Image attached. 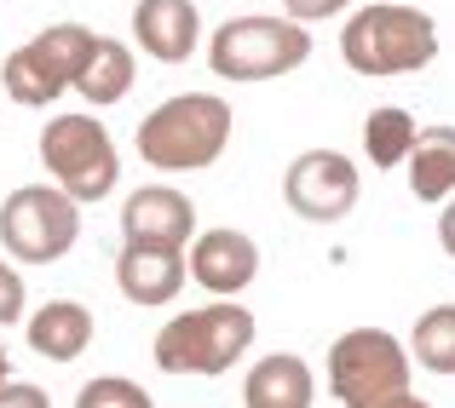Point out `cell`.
<instances>
[{
    "instance_id": "6da1fadb",
    "label": "cell",
    "mask_w": 455,
    "mask_h": 408,
    "mask_svg": "<svg viewBox=\"0 0 455 408\" xmlns=\"http://www.w3.org/2000/svg\"><path fill=\"white\" fill-rule=\"evenodd\" d=\"M231 127L236 115L220 92H179L139 122V155L162 173H196V167H213L225 155Z\"/></svg>"
},
{
    "instance_id": "7a4b0ae2",
    "label": "cell",
    "mask_w": 455,
    "mask_h": 408,
    "mask_svg": "<svg viewBox=\"0 0 455 408\" xmlns=\"http://www.w3.org/2000/svg\"><path fill=\"white\" fill-rule=\"evenodd\" d=\"M340 58L357 75H415L438 58V23L421 6L375 0L340 29Z\"/></svg>"
},
{
    "instance_id": "3957f363",
    "label": "cell",
    "mask_w": 455,
    "mask_h": 408,
    "mask_svg": "<svg viewBox=\"0 0 455 408\" xmlns=\"http://www.w3.org/2000/svg\"><path fill=\"white\" fill-rule=\"evenodd\" d=\"M248 345H254V310L236 299H213V305L179 310L156 333V368L162 374H225Z\"/></svg>"
},
{
    "instance_id": "277c9868",
    "label": "cell",
    "mask_w": 455,
    "mask_h": 408,
    "mask_svg": "<svg viewBox=\"0 0 455 408\" xmlns=\"http://www.w3.org/2000/svg\"><path fill=\"white\" fill-rule=\"evenodd\" d=\"M306 58H311V29L289 18H266V12L220 23L208 41V69L220 81H277L300 69Z\"/></svg>"
},
{
    "instance_id": "5b68a950",
    "label": "cell",
    "mask_w": 455,
    "mask_h": 408,
    "mask_svg": "<svg viewBox=\"0 0 455 408\" xmlns=\"http://www.w3.org/2000/svg\"><path fill=\"white\" fill-rule=\"evenodd\" d=\"M41 161L46 173H52V184L64 190L69 201H104L116 190V178H122V155H116V138L110 127L99 122V115H52V122L41 127Z\"/></svg>"
},
{
    "instance_id": "8992f818",
    "label": "cell",
    "mask_w": 455,
    "mask_h": 408,
    "mask_svg": "<svg viewBox=\"0 0 455 408\" xmlns=\"http://www.w3.org/2000/svg\"><path fill=\"white\" fill-rule=\"evenodd\" d=\"M329 391L340 408H387L410 397V351L387 328H352L329 345Z\"/></svg>"
},
{
    "instance_id": "52a82bcc",
    "label": "cell",
    "mask_w": 455,
    "mask_h": 408,
    "mask_svg": "<svg viewBox=\"0 0 455 408\" xmlns=\"http://www.w3.org/2000/svg\"><path fill=\"white\" fill-rule=\"evenodd\" d=\"M92 41H99V35L81 29V23H52V29H41L35 41H23L18 52H6V69H0L6 98L23 104V110H46V104H58L69 87H76Z\"/></svg>"
},
{
    "instance_id": "ba28073f",
    "label": "cell",
    "mask_w": 455,
    "mask_h": 408,
    "mask_svg": "<svg viewBox=\"0 0 455 408\" xmlns=\"http://www.w3.org/2000/svg\"><path fill=\"white\" fill-rule=\"evenodd\" d=\"M81 236V208L58 184H18L0 208V247L18 265H58Z\"/></svg>"
},
{
    "instance_id": "9c48e42d",
    "label": "cell",
    "mask_w": 455,
    "mask_h": 408,
    "mask_svg": "<svg viewBox=\"0 0 455 408\" xmlns=\"http://www.w3.org/2000/svg\"><path fill=\"white\" fill-rule=\"evenodd\" d=\"M283 201L311 224H340L357 208V167L340 150H306L283 173Z\"/></svg>"
},
{
    "instance_id": "30bf717a",
    "label": "cell",
    "mask_w": 455,
    "mask_h": 408,
    "mask_svg": "<svg viewBox=\"0 0 455 408\" xmlns=\"http://www.w3.org/2000/svg\"><path fill=\"white\" fill-rule=\"evenodd\" d=\"M185 276H190L196 287H208V294H220V299H236V294H243V287L259 276V247H254V236L231 231V224H220V231H202L196 242H190Z\"/></svg>"
},
{
    "instance_id": "8fae6325",
    "label": "cell",
    "mask_w": 455,
    "mask_h": 408,
    "mask_svg": "<svg viewBox=\"0 0 455 408\" xmlns=\"http://www.w3.org/2000/svg\"><path fill=\"white\" fill-rule=\"evenodd\" d=\"M122 236L127 247H185L196 236V208L167 184H145L122 201Z\"/></svg>"
},
{
    "instance_id": "7c38bea8",
    "label": "cell",
    "mask_w": 455,
    "mask_h": 408,
    "mask_svg": "<svg viewBox=\"0 0 455 408\" xmlns=\"http://www.w3.org/2000/svg\"><path fill=\"white\" fill-rule=\"evenodd\" d=\"M133 41L156 64H185L202 41V12L190 0H139L133 6Z\"/></svg>"
},
{
    "instance_id": "4fadbf2b",
    "label": "cell",
    "mask_w": 455,
    "mask_h": 408,
    "mask_svg": "<svg viewBox=\"0 0 455 408\" xmlns=\"http://www.w3.org/2000/svg\"><path fill=\"white\" fill-rule=\"evenodd\" d=\"M116 282L133 305H167L185 287V247H122Z\"/></svg>"
},
{
    "instance_id": "5bb4252c",
    "label": "cell",
    "mask_w": 455,
    "mask_h": 408,
    "mask_svg": "<svg viewBox=\"0 0 455 408\" xmlns=\"http://www.w3.org/2000/svg\"><path fill=\"white\" fill-rule=\"evenodd\" d=\"M243 403L248 408H311L317 403V380H311V363L294 351L259 357L243 380Z\"/></svg>"
},
{
    "instance_id": "9a60e30c",
    "label": "cell",
    "mask_w": 455,
    "mask_h": 408,
    "mask_svg": "<svg viewBox=\"0 0 455 408\" xmlns=\"http://www.w3.org/2000/svg\"><path fill=\"white\" fill-rule=\"evenodd\" d=\"M92 310L76 305V299H52L29 317V351L46 357V363H76L81 351L92 345Z\"/></svg>"
},
{
    "instance_id": "2e32d148",
    "label": "cell",
    "mask_w": 455,
    "mask_h": 408,
    "mask_svg": "<svg viewBox=\"0 0 455 408\" xmlns=\"http://www.w3.org/2000/svg\"><path fill=\"white\" fill-rule=\"evenodd\" d=\"M133 75H139L133 46L99 35V41H92V52H87V64H81V75H76V92L92 104V110H110V104H122L127 92H133Z\"/></svg>"
},
{
    "instance_id": "e0dca14e",
    "label": "cell",
    "mask_w": 455,
    "mask_h": 408,
    "mask_svg": "<svg viewBox=\"0 0 455 408\" xmlns=\"http://www.w3.org/2000/svg\"><path fill=\"white\" fill-rule=\"evenodd\" d=\"M403 161H410L415 201H450L455 196V127H421Z\"/></svg>"
},
{
    "instance_id": "ac0fdd59",
    "label": "cell",
    "mask_w": 455,
    "mask_h": 408,
    "mask_svg": "<svg viewBox=\"0 0 455 408\" xmlns=\"http://www.w3.org/2000/svg\"><path fill=\"white\" fill-rule=\"evenodd\" d=\"M410 357L427 374H455V305H433V310L415 317Z\"/></svg>"
},
{
    "instance_id": "d6986e66",
    "label": "cell",
    "mask_w": 455,
    "mask_h": 408,
    "mask_svg": "<svg viewBox=\"0 0 455 408\" xmlns=\"http://www.w3.org/2000/svg\"><path fill=\"white\" fill-rule=\"evenodd\" d=\"M415 115L410 110H398V104H387V110H375L363 122V155L375 167H398L403 155H410V144H415Z\"/></svg>"
},
{
    "instance_id": "ffe728a7",
    "label": "cell",
    "mask_w": 455,
    "mask_h": 408,
    "mask_svg": "<svg viewBox=\"0 0 455 408\" xmlns=\"http://www.w3.org/2000/svg\"><path fill=\"white\" fill-rule=\"evenodd\" d=\"M76 408H156V403H150L145 386H133V380H122V374H104V380H87V386H81Z\"/></svg>"
},
{
    "instance_id": "44dd1931",
    "label": "cell",
    "mask_w": 455,
    "mask_h": 408,
    "mask_svg": "<svg viewBox=\"0 0 455 408\" xmlns=\"http://www.w3.org/2000/svg\"><path fill=\"white\" fill-rule=\"evenodd\" d=\"M23 294H29V287H23V276L12 271L6 259H0V328L23 322Z\"/></svg>"
},
{
    "instance_id": "7402d4cb",
    "label": "cell",
    "mask_w": 455,
    "mask_h": 408,
    "mask_svg": "<svg viewBox=\"0 0 455 408\" xmlns=\"http://www.w3.org/2000/svg\"><path fill=\"white\" fill-rule=\"evenodd\" d=\"M283 6H289V23H317V18H340L346 6H352V0H283Z\"/></svg>"
},
{
    "instance_id": "603a6c76",
    "label": "cell",
    "mask_w": 455,
    "mask_h": 408,
    "mask_svg": "<svg viewBox=\"0 0 455 408\" xmlns=\"http://www.w3.org/2000/svg\"><path fill=\"white\" fill-rule=\"evenodd\" d=\"M0 408H52V403H46V391L29 386V380H6V386H0Z\"/></svg>"
},
{
    "instance_id": "cb8c5ba5",
    "label": "cell",
    "mask_w": 455,
    "mask_h": 408,
    "mask_svg": "<svg viewBox=\"0 0 455 408\" xmlns=\"http://www.w3.org/2000/svg\"><path fill=\"white\" fill-rule=\"evenodd\" d=\"M438 242H444V254L455 259V196L444 201V219H438Z\"/></svg>"
},
{
    "instance_id": "d4e9b609",
    "label": "cell",
    "mask_w": 455,
    "mask_h": 408,
    "mask_svg": "<svg viewBox=\"0 0 455 408\" xmlns=\"http://www.w3.org/2000/svg\"><path fill=\"white\" fill-rule=\"evenodd\" d=\"M387 408H433V403H421V397H398V403H387Z\"/></svg>"
},
{
    "instance_id": "484cf974",
    "label": "cell",
    "mask_w": 455,
    "mask_h": 408,
    "mask_svg": "<svg viewBox=\"0 0 455 408\" xmlns=\"http://www.w3.org/2000/svg\"><path fill=\"white\" fill-rule=\"evenodd\" d=\"M6 380H12V368H6V351H0V386H6Z\"/></svg>"
}]
</instances>
